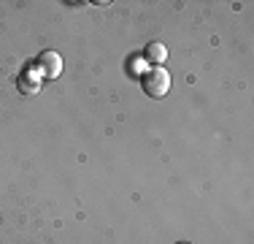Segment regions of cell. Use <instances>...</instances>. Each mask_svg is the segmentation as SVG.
<instances>
[{
  "label": "cell",
  "mask_w": 254,
  "mask_h": 244,
  "mask_svg": "<svg viewBox=\"0 0 254 244\" xmlns=\"http://www.w3.org/2000/svg\"><path fill=\"white\" fill-rule=\"evenodd\" d=\"M41 82H44V76H41L38 65H27L25 71H22V76L16 79V84H19V90L25 95H35L41 90Z\"/></svg>",
  "instance_id": "obj_3"
},
{
  "label": "cell",
  "mask_w": 254,
  "mask_h": 244,
  "mask_svg": "<svg viewBox=\"0 0 254 244\" xmlns=\"http://www.w3.org/2000/svg\"><path fill=\"white\" fill-rule=\"evenodd\" d=\"M143 60H146L149 68H157V65H162L168 60V49L165 44H160V41H152V44L146 46V52H143Z\"/></svg>",
  "instance_id": "obj_4"
},
{
  "label": "cell",
  "mask_w": 254,
  "mask_h": 244,
  "mask_svg": "<svg viewBox=\"0 0 254 244\" xmlns=\"http://www.w3.org/2000/svg\"><path fill=\"white\" fill-rule=\"evenodd\" d=\"M179 244H190V242H179Z\"/></svg>",
  "instance_id": "obj_6"
},
{
  "label": "cell",
  "mask_w": 254,
  "mask_h": 244,
  "mask_svg": "<svg viewBox=\"0 0 254 244\" xmlns=\"http://www.w3.org/2000/svg\"><path fill=\"white\" fill-rule=\"evenodd\" d=\"M35 65H38V71L44 79H57L60 73H63V57H60L54 49H46V52L35 60Z\"/></svg>",
  "instance_id": "obj_2"
},
{
  "label": "cell",
  "mask_w": 254,
  "mask_h": 244,
  "mask_svg": "<svg viewBox=\"0 0 254 244\" xmlns=\"http://www.w3.org/2000/svg\"><path fill=\"white\" fill-rule=\"evenodd\" d=\"M146 71H149V65H146V60H143V57L127 60V73H132V76H143Z\"/></svg>",
  "instance_id": "obj_5"
},
{
  "label": "cell",
  "mask_w": 254,
  "mask_h": 244,
  "mask_svg": "<svg viewBox=\"0 0 254 244\" xmlns=\"http://www.w3.org/2000/svg\"><path fill=\"white\" fill-rule=\"evenodd\" d=\"M141 84H143V93L149 98H165L171 93V73H168L162 65H157V68H149L146 73L141 76Z\"/></svg>",
  "instance_id": "obj_1"
}]
</instances>
